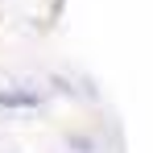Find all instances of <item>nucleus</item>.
I'll return each mask as SVG.
<instances>
[{
    "label": "nucleus",
    "mask_w": 153,
    "mask_h": 153,
    "mask_svg": "<svg viewBox=\"0 0 153 153\" xmlns=\"http://www.w3.org/2000/svg\"><path fill=\"white\" fill-rule=\"evenodd\" d=\"M42 95L37 91H0V108H37Z\"/></svg>",
    "instance_id": "obj_1"
}]
</instances>
